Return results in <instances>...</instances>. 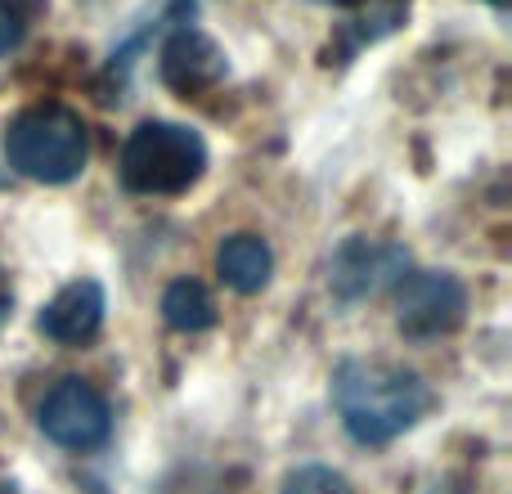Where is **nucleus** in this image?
Listing matches in <instances>:
<instances>
[{
  "mask_svg": "<svg viewBox=\"0 0 512 494\" xmlns=\"http://www.w3.org/2000/svg\"><path fill=\"white\" fill-rule=\"evenodd\" d=\"M337 5H342V0H337Z\"/></svg>",
  "mask_w": 512,
  "mask_h": 494,
  "instance_id": "14",
  "label": "nucleus"
},
{
  "mask_svg": "<svg viewBox=\"0 0 512 494\" xmlns=\"http://www.w3.org/2000/svg\"><path fill=\"white\" fill-rule=\"evenodd\" d=\"M207 171V144L180 122H140L122 149V185L131 194H185Z\"/></svg>",
  "mask_w": 512,
  "mask_h": 494,
  "instance_id": "3",
  "label": "nucleus"
},
{
  "mask_svg": "<svg viewBox=\"0 0 512 494\" xmlns=\"http://www.w3.org/2000/svg\"><path fill=\"white\" fill-rule=\"evenodd\" d=\"M162 315L176 333H203V328L216 324V301L198 279H180L162 297Z\"/></svg>",
  "mask_w": 512,
  "mask_h": 494,
  "instance_id": "9",
  "label": "nucleus"
},
{
  "mask_svg": "<svg viewBox=\"0 0 512 494\" xmlns=\"http://www.w3.org/2000/svg\"><path fill=\"white\" fill-rule=\"evenodd\" d=\"M216 270H221V279L230 283L234 292H261L265 283H270L274 256L256 234H234V239H225L221 252H216Z\"/></svg>",
  "mask_w": 512,
  "mask_h": 494,
  "instance_id": "8",
  "label": "nucleus"
},
{
  "mask_svg": "<svg viewBox=\"0 0 512 494\" xmlns=\"http://www.w3.org/2000/svg\"><path fill=\"white\" fill-rule=\"evenodd\" d=\"M468 315V292L445 270H418L396 292V324L409 342H432L463 324Z\"/></svg>",
  "mask_w": 512,
  "mask_h": 494,
  "instance_id": "5",
  "label": "nucleus"
},
{
  "mask_svg": "<svg viewBox=\"0 0 512 494\" xmlns=\"http://www.w3.org/2000/svg\"><path fill=\"white\" fill-rule=\"evenodd\" d=\"M225 77V54L216 50L212 36L194 32V27H180L167 45H162V81L180 95H203L216 81Z\"/></svg>",
  "mask_w": 512,
  "mask_h": 494,
  "instance_id": "6",
  "label": "nucleus"
},
{
  "mask_svg": "<svg viewBox=\"0 0 512 494\" xmlns=\"http://www.w3.org/2000/svg\"><path fill=\"white\" fill-rule=\"evenodd\" d=\"M5 158L18 176L41 180V185H68L86 171L90 135L72 108L63 104H36L23 108L5 126Z\"/></svg>",
  "mask_w": 512,
  "mask_h": 494,
  "instance_id": "2",
  "label": "nucleus"
},
{
  "mask_svg": "<svg viewBox=\"0 0 512 494\" xmlns=\"http://www.w3.org/2000/svg\"><path fill=\"white\" fill-rule=\"evenodd\" d=\"M36 423L63 450H99L108 441V432H113L108 400L81 378L54 382L41 396V405H36Z\"/></svg>",
  "mask_w": 512,
  "mask_h": 494,
  "instance_id": "4",
  "label": "nucleus"
},
{
  "mask_svg": "<svg viewBox=\"0 0 512 494\" xmlns=\"http://www.w3.org/2000/svg\"><path fill=\"white\" fill-rule=\"evenodd\" d=\"M283 494H355V490L342 472L310 463V468H297L288 481H283Z\"/></svg>",
  "mask_w": 512,
  "mask_h": 494,
  "instance_id": "11",
  "label": "nucleus"
},
{
  "mask_svg": "<svg viewBox=\"0 0 512 494\" xmlns=\"http://www.w3.org/2000/svg\"><path fill=\"white\" fill-rule=\"evenodd\" d=\"M5 315H9V288H5V279H0V324H5Z\"/></svg>",
  "mask_w": 512,
  "mask_h": 494,
  "instance_id": "12",
  "label": "nucleus"
},
{
  "mask_svg": "<svg viewBox=\"0 0 512 494\" xmlns=\"http://www.w3.org/2000/svg\"><path fill=\"white\" fill-rule=\"evenodd\" d=\"M45 14V0H0V54H14Z\"/></svg>",
  "mask_w": 512,
  "mask_h": 494,
  "instance_id": "10",
  "label": "nucleus"
},
{
  "mask_svg": "<svg viewBox=\"0 0 512 494\" xmlns=\"http://www.w3.org/2000/svg\"><path fill=\"white\" fill-rule=\"evenodd\" d=\"M490 5H499V9H504V5H508V0H490Z\"/></svg>",
  "mask_w": 512,
  "mask_h": 494,
  "instance_id": "13",
  "label": "nucleus"
},
{
  "mask_svg": "<svg viewBox=\"0 0 512 494\" xmlns=\"http://www.w3.org/2000/svg\"><path fill=\"white\" fill-rule=\"evenodd\" d=\"M333 405L360 445H387L405 436L432 409V391L414 369L391 360H346L333 373Z\"/></svg>",
  "mask_w": 512,
  "mask_h": 494,
  "instance_id": "1",
  "label": "nucleus"
},
{
  "mask_svg": "<svg viewBox=\"0 0 512 494\" xmlns=\"http://www.w3.org/2000/svg\"><path fill=\"white\" fill-rule=\"evenodd\" d=\"M104 310H108V297L95 279H77L41 310V333L50 342H63V346H81L104 328Z\"/></svg>",
  "mask_w": 512,
  "mask_h": 494,
  "instance_id": "7",
  "label": "nucleus"
}]
</instances>
